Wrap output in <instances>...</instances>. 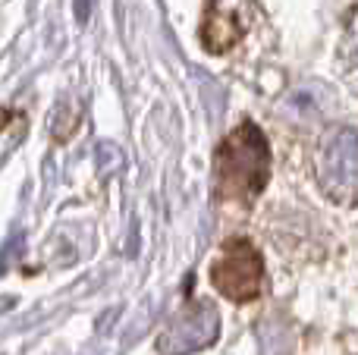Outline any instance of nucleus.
Here are the masks:
<instances>
[{
  "label": "nucleus",
  "instance_id": "obj_1",
  "mask_svg": "<svg viewBox=\"0 0 358 355\" xmlns=\"http://www.w3.org/2000/svg\"><path fill=\"white\" fill-rule=\"evenodd\" d=\"M217 333V314L214 308L201 305V308H192L189 314H182V318L173 324V331L167 333V337L161 340L164 352L167 355H182L189 349H198V346H204L208 340H214Z\"/></svg>",
  "mask_w": 358,
  "mask_h": 355
},
{
  "label": "nucleus",
  "instance_id": "obj_2",
  "mask_svg": "<svg viewBox=\"0 0 358 355\" xmlns=\"http://www.w3.org/2000/svg\"><path fill=\"white\" fill-rule=\"evenodd\" d=\"M217 289L229 293V299H252L258 293V280H261V264L248 268V252H239L236 258L217 264Z\"/></svg>",
  "mask_w": 358,
  "mask_h": 355
}]
</instances>
